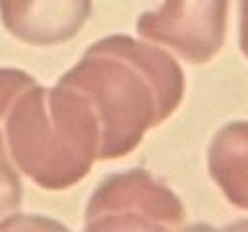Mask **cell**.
Here are the masks:
<instances>
[{
  "mask_svg": "<svg viewBox=\"0 0 248 232\" xmlns=\"http://www.w3.org/2000/svg\"><path fill=\"white\" fill-rule=\"evenodd\" d=\"M227 19L229 0H165L138 17L136 31L188 64H205L225 44Z\"/></svg>",
  "mask_w": 248,
  "mask_h": 232,
  "instance_id": "4",
  "label": "cell"
},
{
  "mask_svg": "<svg viewBox=\"0 0 248 232\" xmlns=\"http://www.w3.org/2000/svg\"><path fill=\"white\" fill-rule=\"evenodd\" d=\"M8 151L21 174L48 191L81 182L99 160V124L85 97L58 81L31 85L4 120Z\"/></svg>",
  "mask_w": 248,
  "mask_h": 232,
  "instance_id": "2",
  "label": "cell"
},
{
  "mask_svg": "<svg viewBox=\"0 0 248 232\" xmlns=\"http://www.w3.org/2000/svg\"><path fill=\"white\" fill-rule=\"evenodd\" d=\"M37 81L31 73L16 68H0V122L6 120L14 102Z\"/></svg>",
  "mask_w": 248,
  "mask_h": 232,
  "instance_id": "8",
  "label": "cell"
},
{
  "mask_svg": "<svg viewBox=\"0 0 248 232\" xmlns=\"http://www.w3.org/2000/svg\"><path fill=\"white\" fill-rule=\"evenodd\" d=\"M240 50L248 58V0H240Z\"/></svg>",
  "mask_w": 248,
  "mask_h": 232,
  "instance_id": "9",
  "label": "cell"
},
{
  "mask_svg": "<svg viewBox=\"0 0 248 232\" xmlns=\"http://www.w3.org/2000/svg\"><path fill=\"white\" fill-rule=\"evenodd\" d=\"M186 218L180 197L143 168L107 176L91 193L85 230H174Z\"/></svg>",
  "mask_w": 248,
  "mask_h": 232,
  "instance_id": "3",
  "label": "cell"
},
{
  "mask_svg": "<svg viewBox=\"0 0 248 232\" xmlns=\"http://www.w3.org/2000/svg\"><path fill=\"white\" fill-rule=\"evenodd\" d=\"M23 199V186L19 170L8 151L6 137L0 131V228L17 211Z\"/></svg>",
  "mask_w": 248,
  "mask_h": 232,
  "instance_id": "7",
  "label": "cell"
},
{
  "mask_svg": "<svg viewBox=\"0 0 248 232\" xmlns=\"http://www.w3.org/2000/svg\"><path fill=\"white\" fill-rule=\"evenodd\" d=\"M89 12L91 0H0L6 31L33 46H54L74 39Z\"/></svg>",
  "mask_w": 248,
  "mask_h": 232,
  "instance_id": "5",
  "label": "cell"
},
{
  "mask_svg": "<svg viewBox=\"0 0 248 232\" xmlns=\"http://www.w3.org/2000/svg\"><path fill=\"white\" fill-rule=\"evenodd\" d=\"M58 81L78 89L99 124V160L122 159L180 106L184 72L159 44L128 35L93 43Z\"/></svg>",
  "mask_w": 248,
  "mask_h": 232,
  "instance_id": "1",
  "label": "cell"
},
{
  "mask_svg": "<svg viewBox=\"0 0 248 232\" xmlns=\"http://www.w3.org/2000/svg\"><path fill=\"white\" fill-rule=\"evenodd\" d=\"M207 170L225 199L248 211V120L229 122L213 135Z\"/></svg>",
  "mask_w": 248,
  "mask_h": 232,
  "instance_id": "6",
  "label": "cell"
}]
</instances>
